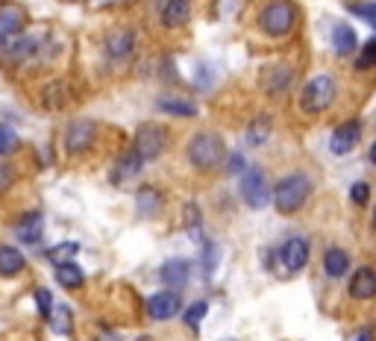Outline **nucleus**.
I'll return each instance as SVG.
<instances>
[{
    "mask_svg": "<svg viewBox=\"0 0 376 341\" xmlns=\"http://www.w3.org/2000/svg\"><path fill=\"white\" fill-rule=\"evenodd\" d=\"M165 144H168V136L162 127L156 124H144L136 136V151L144 156V159H156L162 151H165Z\"/></svg>",
    "mask_w": 376,
    "mask_h": 341,
    "instance_id": "obj_6",
    "label": "nucleus"
},
{
    "mask_svg": "<svg viewBox=\"0 0 376 341\" xmlns=\"http://www.w3.org/2000/svg\"><path fill=\"white\" fill-rule=\"evenodd\" d=\"M94 136H97V130H94L91 121H77V124H71V130H68V151L71 153L88 151L94 144Z\"/></svg>",
    "mask_w": 376,
    "mask_h": 341,
    "instance_id": "obj_10",
    "label": "nucleus"
},
{
    "mask_svg": "<svg viewBox=\"0 0 376 341\" xmlns=\"http://www.w3.org/2000/svg\"><path fill=\"white\" fill-rule=\"evenodd\" d=\"M350 200H353L356 206H365L370 200V185L367 183H356L353 188H350Z\"/></svg>",
    "mask_w": 376,
    "mask_h": 341,
    "instance_id": "obj_30",
    "label": "nucleus"
},
{
    "mask_svg": "<svg viewBox=\"0 0 376 341\" xmlns=\"http://www.w3.org/2000/svg\"><path fill=\"white\" fill-rule=\"evenodd\" d=\"M50 321H54V330L56 332H68L71 330V309L68 306H59L54 315H50Z\"/></svg>",
    "mask_w": 376,
    "mask_h": 341,
    "instance_id": "obj_27",
    "label": "nucleus"
},
{
    "mask_svg": "<svg viewBox=\"0 0 376 341\" xmlns=\"http://www.w3.org/2000/svg\"><path fill=\"white\" fill-rule=\"evenodd\" d=\"M106 51L112 59H127L133 54V33L130 30H112L106 36Z\"/></svg>",
    "mask_w": 376,
    "mask_h": 341,
    "instance_id": "obj_13",
    "label": "nucleus"
},
{
    "mask_svg": "<svg viewBox=\"0 0 376 341\" xmlns=\"http://www.w3.org/2000/svg\"><path fill=\"white\" fill-rule=\"evenodd\" d=\"M77 250H80L77 241H65V245H59V248H54V250H47V259L59 268V265H68L73 256H77Z\"/></svg>",
    "mask_w": 376,
    "mask_h": 341,
    "instance_id": "obj_22",
    "label": "nucleus"
},
{
    "mask_svg": "<svg viewBox=\"0 0 376 341\" xmlns=\"http://www.w3.org/2000/svg\"><path fill=\"white\" fill-rule=\"evenodd\" d=\"M335 101V83L330 74H317L306 83L303 94H300V109L309 112V115H317V112H327Z\"/></svg>",
    "mask_w": 376,
    "mask_h": 341,
    "instance_id": "obj_2",
    "label": "nucleus"
},
{
    "mask_svg": "<svg viewBox=\"0 0 376 341\" xmlns=\"http://www.w3.org/2000/svg\"><path fill=\"white\" fill-rule=\"evenodd\" d=\"M241 198L250 209H262L268 206L270 200V188H268V180L259 168H250L244 170V177H241Z\"/></svg>",
    "mask_w": 376,
    "mask_h": 341,
    "instance_id": "obj_5",
    "label": "nucleus"
},
{
    "mask_svg": "<svg viewBox=\"0 0 376 341\" xmlns=\"http://www.w3.org/2000/svg\"><path fill=\"white\" fill-rule=\"evenodd\" d=\"M353 12L367 21H376V4H353Z\"/></svg>",
    "mask_w": 376,
    "mask_h": 341,
    "instance_id": "obj_32",
    "label": "nucleus"
},
{
    "mask_svg": "<svg viewBox=\"0 0 376 341\" xmlns=\"http://www.w3.org/2000/svg\"><path fill=\"white\" fill-rule=\"evenodd\" d=\"M294 21H297V12H294V6L288 4V0H273V4L265 6L262 18H259L262 30H265L268 36H277V39L291 33Z\"/></svg>",
    "mask_w": 376,
    "mask_h": 341,
    "instance_id": "obj_4",
    "label": "nucleus"
},
{
    "mask_svg": "<svg viewBox=\"0 0 376 341\" xmlns=\"http://www.w3.org/2000/svg\"><path fill=\"white\" fill-rule=\"evenodd\" d=\"M24 271V256L15 248H0V274L4 277H15Z\"/></svg>",
    "mask_w": 376,
    "mask_h": 341,
    "instance_id": "obj_20",
    "label": "nucleus"
},
{
    "mask_svg": "<svg viewBox=\"0 0 376 341\" xmlns=\"http://www.w3.org/2000/svg\"><path fill=\"white\" fill-rule=\"evenodd\" d=\"M18 151V136L12 127L6 124H0V156H6V153H15Z\"/></svg>",
    "mask_w": 376,
    "mask_h": 341,
    "instance_id": "obj_25",
    "label": "nucleus"
},
{
    "mask_svg": "<svg viewBox=\"0 0 376 341\" xmlns=\"http://www.w3.org/2000/svg\"><path fill=\"white\" fill-rule=\"evenodd\" d=\"M41 230H44V221H41V215L39 212H33V215H27L24 221L18 224V238L21 241H27V245H39L41 241Z\"/></svg>",
    "mask_w": 376,
    "mask_h": 341,
    "instance_id": "obj_17",
    "label": "nucleus"
},
{
    "mask_svg": "<svg viewBox=\"0 0 376 341\" xmlns=\"http://www.w3.org/2000/svg\"><path fill=\"white\" fill-rule=\"evenodd\" d=\"M188 274H191L188 262H180V259H173V262H168V265L162 268V280H165L171 288L186 285V283H188Z\"/></svg>",
    "mask_w": 376,
    "mask_h": 341,
    "instance_id": "obj_18",
    "label": "nucleus"
},
{
    "mask_svg": "<svg viewBox=\"0 0 376 341\" xmlns=\"http://www.w3.org/2000/svg\"><path fill=\"white\" fill-rule=\"evenodd\" d=\"M367 159L376 165V141H373V148H370V153H367Z\"/></svg>",
    "mask_w": 376,
    "mask_h": 341,
    "instance_id": "obj_35",
    "label": "nucleus"
},
{
    "mask_svg": "<svg viewBox=\"0 0 376 341\" xmlns=\"http://www.w3.org/2000/svg\"><path fill=\"white\" fill-rule=\"evenodd\" d=\"M323 271H327V277L338 280L350 271V256L341 250V248H330L327 256H323Z\"/></svg>",
    "mask_w": 376,
    "mask_h": 341,
    "instance_id": "obj_16",
    "label": "nucleus"
},
{
    "mask_svg": "<svg viewBox=\"0 0 376 341\" xmlns=\"http://www.w3.org/2000/svg\"><path fill=\"white\" fill-rule=\"evenodd\" d=\"M36 303H39L41 318H50V315H54V297H50L47 288H39V291H36Z\"/></svg>",
    "mask_w": 376,
    "mask_h": 341,
    "instance_id": "obj_29",
    "label": "nucleus"
},
{
    "mask_svg": "<svg viewBox=\"0 0 376 341\" xmlns=\"http://www.w3.org/2000/svg\"><path fill=\"white\" fill-rule=\"evenodd\" d=\"M306 262H309V245L303 238H288L283 248V265L288 271H300Z\"/></svg>",
    "mask_w": 376,
    "mask_h": 341,
    "instance_id": "obj_12",
    "label": "nucleus"
},
{
    "mask_svg": "<svg viewBox=\"0 0 376 341\" xmlns=\"http://www.w3.org/2000/svg\"><path fill=\"white\" fill-rule=\"evenodd\" d=\"M206 303L203 300H200V303H194V306H188V312H186V324L191 327V330H197L200 327V321H203L206 318Z\"/></svg>",
    "mask_w": 376,
    "mask_h": 341,
    "instance_id": "obj_26",
    "label": "nucleus"
},
{
    "mask_svg": "<svg viewBox=\"0 0 376 341\" xmlns=\"http://www.w3.org/2000/svg\"><path fill=\"white\" fill-rule=\"evenodd\" d=\"M141 162H144V156L138 153V151H133V153H127L118 165H115V180L118 183H123V180H130V177H136L138 170H141Z\"/></svg>",
    "mask_w": 376,
    "mask_h": 341,
    "instance_id": "obj_19",
    "label": "nucleus"
},
{
    "mask_svg": "<svg viewBox=\"0 0 376 341\" xmlns=\"http://www.w3.org/2000/svg\"><path fill=\"white\" fill-rule=\"evenodd\" d=\"M350 295H353L356 300L376 297V274L370 271V268H359V271L353 274V280H350Z\"/></svg>",
    "mask_w": 376,
    "mask_h": 341,
    "instance_id": "obj_11",
    "label": "nucleus"
},
{
    "mask_svg": "<svg viewBox=\"0 0 376 341\" xmlns=\"http://www.w3.org/2000/svg\"><path fill=\"white\" fill-rule=\"evenodd\" d=\"M97 6H106V4H121V0H94Z\"/></svg>",
    "mask_w": 376,
    "mask_h": 341,
    "instance_id": "obj_36",
    "label": "nucleus"
},
{
    "mask_svg": "<svg viewBox=\"0 0 376 341\" xmlns=\"http://www.w3.org/2000/svg\"><path fill=\"white\" fill-rule=\"evenodd\" d=\"M56 280H59L62 285H68V288H77V285H83L86 274L80 271V265L68 262V265H59V268H56Z\"/></svg>",
    "mask_w": 376,
    "mask_h": 341,
    "instance_id": "obj_21",
    "label": "nucleus"
},
{
    "mask_svg": "<svg viewBox=\"0 0 376 341\" xmlns=\"http://www.w3.org/2000/svg\"><path fill=\"white\" fill-rule=\"evenodd\" d=\"M373 65H376V39L365 44V51H362V56L356 59V68H359V71H365V68H373Z\"/></svg>",
    "mask_w": 376,
    "mask_h": 341,
    "instance_id": "obj_28",
    "label": "nucleus"
},
{
    "mask_svg": "<svg viewBox=\"0 0 376 341\" xmlns=\"http://www.w3.org/2000/svg\"><path fill=\"white\" fill-rule=\"evenodd\" d=\"M241 168H244V159H241V156H233V159H230V174H244Z\"/></svg>",
    "mask_w": 376,
    "mask_h": 341,
    "instance_id": "obj_34",
    "label": "nucleus"
},
{
    "mask_svg": "<svg viewBox=\"0 0 376 341\" xmlns=\"http://www.w3.org/2000/svg\"><path fill=\"white\" fill-rule=\"evenodd\" d=\"M162 18H165L168 27H183V24H188V18H191V0H168Z\"/></svg>",
    "mask_w": 376,
    "mask_h": 341,
    "instance_id": "obj_15",
    "label": "nucleus"
},
{
    "mask_svg": "<svg viewBox=\"0 0 376 341\" xmlns=\"http://www.w3.org/2000/svg\"><path fill=\"white\" fill-rule=\"evenodd\" d=\"M268 133H270V124H268V121H256V127L253 130H250V144H259V141H265L268 138Z\"/></svg>",
    "mask_w": 376,
    "mask_h": 341,
    "instance_id": "obj_31",
    "label": "nucleus"
},
{
    "mask_svg": "<svg viewBox=\"0 0 376 341\" xmlns=\"http://www.w3.org/2000/svg\"><path fill=\"white\" fill-rule=\"evenodd\" d=\"M24 33V12L12 4L0 6V47H12Z\"/></svg>",
    "mask_w": 376,
    "mask_h": 341,
    "instance_id": "obj_7",
    "label": "nucleus"
},
{
    "mask_svg": "<svg viewBox=\"0 0 376 341\" xmlns=\"http://www.w3.org/2000/svg\"><path fill=\"white\" fill-rule=\"evenodd\" d=\"M183 309V300L177 291H159V295H153L147 300V312L153 321H171L177 318V312Z\"/></svg>",
    "mask_w": 376,
    "mask_h": 341,
    "instance_id": "obj_8",
    "label": "nucleus"
},
{
    "mask_svg": "<svg viewBox=\"0 0 376 341\" xmlns=\"http://www.w3.org/2000/svg\"><path fill=\"white\" fill-rule=\"evenodd\" d=\"M159 109L162 112H171V115H183V118L197 115L194 103H188V101H173V97H168V101H159Z\"/></svg>",
    "mask_w": 376,
    "mask_h": 341,
    "instance_id": "obj_23",
    "label": "nucleus"
},
{
    "mask_svg": "<svg viewBox=\"0 0 376 341\" xmlns=\"http://www.w3.org/2000/svg\"><path fill=\"white\" fill-rule=\"evenodd\" d=\"M332 44H335V54L338 56H350V54H356L359 39H356V33H353L350 24H338V27L332 30Z\"/></svg>",
    "mask_w": 376,
    "mask_h": 341,
    "instance_id": "obj_14",
    "label": "nucleus"
},
{
    "mask_svg": "<svg viewBox=\"0 0 376 341\" xmlns=\"http://www.w3.org/2000/svg\"><path fill=\"white\" fill-rule=\"evenodd\" d=\"M138 209L144 215H153L159 209V194H156V188H141L138 191Z\"/></svg>",
    "mask_w": 376,
    "mask_h": 341,
    "instance_id": "obj_24",
    "label": "nucleus"
},
{
    "mask_svg": "<svg viewBox=\"0 0 376 341\" xmlns=\"http://www.w3.org/2000/svg\"><path fill=\"white\" fill-rule=\"evenodd\" d=\"M359 341H373V335H370V332H365V335H362Z\"/></svg>",
    "mask_w": 376,
    "mask_h": 341,
    "instance_id": "obj_37",
    "label": "nucleus"
},
{
    "mask_svg": "<svg viewBox=\"0 0 376 341\" xmlns=\"http://www.w3.org/2000/svg\"><path fill=\"white\" fill-rule=\"evenodd\" d=\"M359 138H362V124H359V121H347V124H341V127L332 133L330 148H332L335 156H344V153H350V151L356 148Z\"/></svg>",
    "mask_w": 376,
    "mask_h": 341,
    "instance_id": "obj_9",
    "label": "nucleus"
},
{
    "mask_svg": "<svg viewBox=\"0 0 376 341\" xmlns=\"http://www.w3.org/2000/svg\"><path fill=\"white\" fill-rule=\"evenodd\" d=\"M309 194H312L309 177L306 174H291V177L280 180L277 188H273V206H277L283 215H294L309 200Z\"/></svg>",
    "mask_w": 376,
    "mask_h": 341,
    "instance_id": "obj_1",
    "label": "nucleus"
},
{
    "mask_svg": "<svg viewBox=\"0 0 376 341\" xmlns=\"http://www.w3.org/2000/svg\"><path fill=\"white\" fill-rule=\"evenodd\" d=\"M223 141L220 136L215 133H197L191 141H188V159L200 168V170H212L223 162Z\"/></svg>",
    "mask_w": 376,
    "mask_h": 341,
    "instance_id": "obj_3",
    "label": "nucleus"
},
{
    "mask_svg": "<svg viewBox=\"0 0 376 341\" xmlns=\"http://www.w3.org/2000/svg\"><path fill=\"white\" fill-rule=\"evenodd\" d=\"M12 185V168L9 165H0V194Z\"/></svg>",
    "mask_w": 376,
    "mask_h": 341,
    "instance_id": "obj_33",
    "label": "nucleus"
},
{
    "mask_svg": "<svg viewBox=\"0 0 376 341\" xmlns=\"http://www.w3.org/2000/svg\"><path fill=\"white\" fill-rule=\"evenodd\" d=\"M373 230H376V209H373Z\"/></svg>",
    "mask_w": 376,
    "mask_h": 341,
    "instance_id": "obj_38",
    "label": "nucleus"
}]
</instances>
